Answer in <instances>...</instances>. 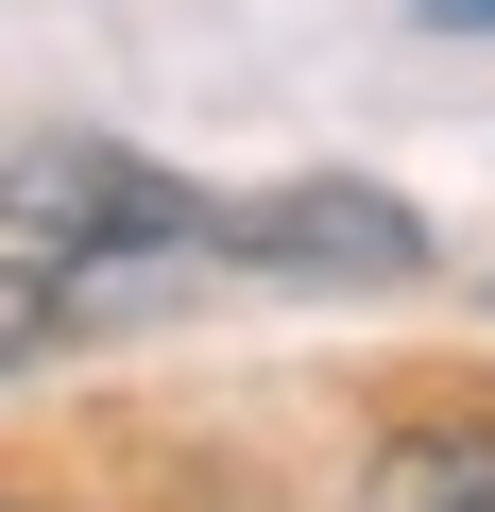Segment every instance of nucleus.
Listing matches in <instances>:
<instances>
[{
    "instance_id": "nucleus-2",
    "label": "nucleus",
    "mask_w": 495,
    "mask_h": 512,
    "mask_svg": "<svg viewBox=\"0 0 495 512\" xmlns=\"http://www.w3.org/2000/svg\"><path fill=\"white\" fill-rule=\"evenodd\" d=\"M0 222L103 274V256H188V239H205V188L154 171V154H86V137H52V154H0Z\"/></svg>"
},
{
    "instance_id": "nucleus-3",
    "label": "nucleus",
    "mask_w": 495,
    "mask_h": 512,
    "mask_svg": "<svg viewBox=\"0 0 495 512\" xmlns=\"http://www.w3.org/2000/svg\"><path fill=\"white\" fill-rule=\"evenodd\" d=\"M376 512H495V427H410L376 461Z\"/></svg>"
},
{
    "instance_id": "nucleus-5",
    "label": "nucleus",
    "mask_w": 495,
    "mask_h": 512,
    "mask_svg": "<svg viewBox=\"0 0 495 512\" xmlns=\"http://www.w3.org/2000/svg\"><path fill=\"white\" fill-rule=\"evenodd\" d=\"M410 18H427V35H495V0H410Z\"/></svg>"
},
{
    "instance_id": "nucleus-4",
    "label": "nucleus",
    "mask_w": 495,
    "mask_h": 512,
    "mask_svg": "<svg viewBox=\"0 0 495 512\" xmlns=\"http://www.w3.org/2000/svg\"><path fill=\"white\" fill-rule=\"evenodd\" d=\"M69 325V274H35V256H18V274H0V359H35Z\"/></svg>"
},
{
    "instance_id": "nucleus-1",
    "label": "nucleus",
    "mask_w": 495,
    "mask_h": 512,
    "mask_svg": "<svg viewBox=\"0 0 495 512\" xmlns=\"http://www.w3.org/2000/svg\"><path fill=\"white\" fill-rule=\"evenodd\" d=\"M205 256L239 274H342V291H393L427 274V222L359 171H291V188H205Z\"/></svg>"
}]
</instances>
